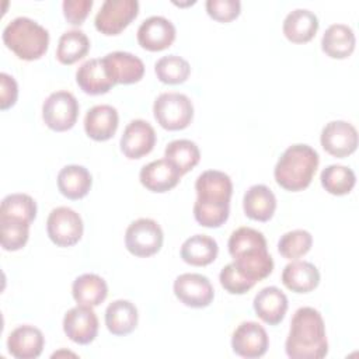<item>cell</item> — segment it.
I'll return each instance as SVG.
<instances>
[{
    "instance_id": "cell-1",
    "label": "cell",
    "mask_w": 359,
    "mask_h": 359,
    "mask_svg": "<svg viewBox=\"0 0 359 359\" xmlns=\"http://www.w3.org/2000/svg\"><path fill=\"white\" fill-rule=\"evenodd\" d=\"M195 191V220L201 226L210 229L224 224L230 215V198L233 194L230 177L219 170H206L198 175Z\"/></svg>"
},
{
    "instance_id": "cell-2",
    "label": "cell",
    "mask_w": 359,
    "mask_h": 359,
    "mask_svg": "<svg viewBox=\"0 0 359 359\" xmlns=\"http://www.w3.org/2000/svg\"><path fill=\"white\" fill-rule=\"evenodd\" d=\"M285 351L292 359H321L328 353L325 325L318 310L300 307L294 311Z\"/></svg>"
},
{
    "instance_id": "cell-3",
    "label": "cell",
    "mask_w": 359,
    "mask_h": 359,
    "mask_svg": "<svg viewBox=\"0 0 359 359\" xmlns=\"http://www.w3.org/2000/svg\"><path fill=\"white\" fill-rule=\"evenodd\" d=\"M227 247L236 268L254 283L272 273L273 259L261 231L247 226L238 227L230 234Z\"/></svg>"
},
{
    "instance_id": "cell-4",
    "label": "cell",
    "mask_w": 359,
    "mask_h": 359,
    "mask_svg": "<svg viewBox=\"0 0 359 359\" xmlns=\"http://www.w3.org/2000/svg\"><path fill=\"white\" fill-rule=\"evenodd\" d=\"M318 153L309 144H292L279 157L273 177L279 187L290 192L306 189L317 171Z\"/></svg>"
},
{
    "instance_id": "cell-5",
    "label": "cell",
    "mask_w": 359,
    "mask_h": 359,
    "mask_svg": "<svg viewBox=\"0 0 359 359\" xmlns=\"http://www.w3.org/2000/svg\"><path fill=\"white\" fill-rule=\"evenodd\" d=\"M4 45L22 60L42 57L49 45V32L45 27L28 17L11 20L3 29Z\"/></svg>"
},
{
    "instance_id": "cell-6",
    "label": "cell",
    "mask_w": 359,
    "mask_h": 359,
    "mask_svg": "<svg viewBox=\"0 0 359 359\" xmlns=\"http://www.w3.org/2000/svg\"><path fill=\"white\" fill-rule=\"evenodd\" d=\"M157 123L167 130L185 129L194 118V105L189 97L181 93H163L153 104Z\"/></svg>"
},
{
    "instance_id": "cell-7",
    "label": "cell",
    "mask_w": 359,
    "mask_h": 359,
    "mask_svg": "<svg viewBox=\"0 0 359 359\" xmlns=\"http://www.w3.org/2000/svg\"><path fill=\"white\" fill-rule=\"evenodd\" d=\"M164 234L160 224L149 217L133 220L125 231V247L135 257H150L160 251Z\"/></svg>"
},
{
    "instance_id": "cell-8",
    "label": "cell",
    "mask_w": 359,
    "mask_h": 359,
    "mask_svg": "<svg viewBox=\"0 0 359 359\" xmlns=\"http://www.w3.org/2000/svg\"><path fill=\"white\" fill-rule=\"evenodd\" d=\"M76 97L65 90L55 91L43 101L42 118L45 125L55 132H65L74 126L79 116Z\"/></svg>"
},
{
    "instance_id": "cell-9",
    "label": "cell",
    "mask_w": 359,
    "mask_h": 359,
    "mask_svg": "<svg viewBox=\"0 0 359 359\" xmlns=\"http://www.w3.org/2000/svg\"><path fill=\"white\" fill-rule=\"evenodd\" d=\"M81 216L67 206H59L50 210L46 220V231L53 244L57 247H72L83 236Z\"/></svg>"
},
{
    "instance_id": "cell-10",
    "label": "cell",
    "mask_w": 359,
    "mask_h": 359,
    "mask_svg": "<svg viewBox=\"0 0 359 359\" xmlns=\"http://www.w3.org/2000/svg\"><path fill=\"white\" fill-rule=\"evenodd\" d=\"M137 13L139 3L136 0H105L94 24L104 35H118L137 17Z\"/></svg>"
},
{
    "instance_id": "cell-11",
    "label": "cell",
    "mask_w": 359,
    "mask_h": 359,
    "mask_svg": "<svg viewBox=\"0 0 359 359\" xmlns=\"http://www.w3.org/2000/svg\"><path fill=\"white\" fill-rule=\"evenodd\" d=\"M172 287L175 297L182 304L192 309L208 307L215 297L209 278L201 273H181L175 278Z\"/></svg>"
},
{
    "instance_id": "cell-12",
    "label": "cell",
    "mask_w": 359,
    "mask_h": 359,
    "mask_svg": "<svg viewBox=\"0 0 359 359\" xmlns=\"http://www.w3.org/2000/svg\"><path fill=\"white\" fill-rule=\"evenodd\" d=\"M269 338L265 328L255 321L241 323L231 335L233 352L241 358L257 359L266 353Z\"/></svg>"
},
{
    "instance_id": "cell-13",
    "label": "cell",
    "mask_w": 359,
    "mask_h": 359,
    "mask_svg": "<svg viewBox=\"0 0 359 359\" xmlns=\"http://www.w3.org/2000/svg\"><path fill=\"white\" fill-rule=\"evenodd\" d=\"M323 149L338 158L348 157L358 147V130L346 121H331L321 130Z\"/></svg>"
},
{
    "instance_id": "cell-14",
    "label": "cell",
    "mask_w": 359,
    "mask_h": 359,
    "mask_svg": "<svg viewBox=\"0 0 359 359\" xmlns=\"http://www.w3.org/2000/svg\"><path fill=\"white\" fill-rule=\"evenodd\" d=\"M63 331L70 341L79 345L93 342L98 334V317L93 307L77 304L67 310L63 317Z\"/></svg>"
},
{
    "instance_id": "cell-15",
    "label": "cell",
    "mask_w": 359,
    "mask_h": 359,
    "mask_svg": "<svg viewBox=\"0 0 359 359\" xmlns=\"http://www.w3.org/2000/svg\"><path fill=\"white\" fill-rule=\"evenodd\" d=\"M156 144V132L153 126L144 119L130 121L119 140L121 151L130 160L142 158L149 154Z\"/></svg>"
},
{
    "instance_id": "cell-16",
    "label": "cell",
    "mask_w": 359,
    "mask_h": 359,
    "mask_svg": "<svg viewBox=\"0 0 359 359\" xmlns=\"http://www.w3.org/2000/svg\"><path fill=\"white\" fill-rule=\"evenodd\" d=\"M174 39L175 27L163 15H151L142 21L137 28L139 45L150 52H158L170 48Z\"/></svg>"
},
{
    "instance_id": "cell-17",
    "label": "cell",
    "mask_w": 359,
    "mask_h": 359,
    "mask_svg": "<svg viewBox=\"0 0 359 359\" xmlns=\"http://www.w3.org/2000/svg\"><path fill=\"white\" fill-rule=\"evenodd\" d=\"M102 63L115 84H133L140 81L144 74L142 59L129 52H109L102 57Z\"/></svg>"
},
{
    "instance_id": "cell-18",
    "label": "cell",
    "mask_w": 359,
    "mask_h": 359,
    "mask_svg": "<svg viewBox=\"0 0 359 359\" xmlns=\"http://www.w3.org/2000/svg\"><path fill=\"white\" fill-rule=\"evenodd\" d=\"M180 170L167 158L154 160L142 167L139 172V180L142 185L151 192H167L177 187L180 182Z\"/></svg>"
},
{
    "instance_id": "cell-19",
    "label": "cell",
    "mask_w": 359,
    "mask_h": 359,
    "mask_svg": "<svg viewBox=\"0 0 359 359\" xmlns=\"http://www.w3.org/2000/svg\"><path fill=\"white\" fill-rule=\"evenodd\" d=\"M45 345L43 334L34 325H20L14 328L7 338V349L11 356L17 359L38 358Z\"/></svg>"
},
{
    "instance_id": "cell-20",
    "label": "cell",
    "mask_w": 359,
    "mask_h": 359,
    "mask_svg": "<svg viewBox=\"0 0 359 359\" xmlns=\"http://www.w3.org/2000/svg\"><path fill=\"white\" fill-rule=\"evenodd\" d=\"M119 123V115L116 108L108 104L94 105L84 116V130L88 137L97 142H105L111 139Z\"/></svg>"
},
{
    "instance_id": "cell-21",
    "label": "cell",
    "mask_w": 359,
    "mask_h": 359,
    "mask_svg": "<svg viewBox=\"0 0 359 359\" xmlns=\"http://www.w3.org/2000/svg\"><path fill=\"white\" fill-rule=\"evenodd\" d=\"M255 314L266 324H279L287 311V297L276 286H266L261 289L252 302Z\"/></svg>"
},
{
    "instance_id": "cell-22",
    "label": "cell",
    "mask_w": 359,
    "mask_h": 359,
    "mask_svg": "<svg viewBox=\"0 0 359 359\" xmlns=\"http://www.w3.org/2000/svg\"><path fill=\"white\" fill-rule=\"evenodd\" d=\"M282 283L294 293H309L318 286L320 272L314 264L294 259L283 268Z\"/></svg>"
},
{
    "instance_id": "cell-23",
    "label": "cell",
    "mask_w": 359,
    "mask_h": 359,
    "mask_svg": "<svg viewBox=\"0 0 359 359\" xmlns=\"http://www.w3.org/2000/svg\"><path fill=\"white\" fill-rule=\"evenodd\" d=\"M76 81L90 95L105 94L115 86L104 67L102 59H88L81 63L76 72Z\"/></svg>"
},
{
    "instance_id": "cell-24",
    "label": "cell",
    "mask_w": 359,
    "mask_h": 359,
    "mask_svg": "<svg viewBox=\"0 0 359 359\" xmlns=\"http://www.w3.org/2000/svg\"><path fill=\"white\" fill-rule=\"evenodd\" d=\"M243 209L247 217L257 222H268L275 213L276 198L266 185L255 184L245 191Z\"/></svg>"
},
{
    "instance_id": "cell-25",
    "label": "cell",
    "mask_w": 359,
    "mask_h": 359,
    "mask_svg": "<svg viewBox=\"0 0 359 359\" xmlns=\"http://www.w3.org/2000/svg\"><path fill=\"white\" fill-rule=\"evenodd\" d=\"M318 29L317 15L307 8L292 10L283 20L282 31L293 43H306L311 41Z\"/></svg>"
},
{
    "instance_id": "cell-26",
    "label": "cell",
    "mask_w": 359,
    "mask_h": 359,
    "mask_svg": "<svg viewBox=\"0 0 359 359\" xmlns=\"http://www.w3.org/2000/svg\"><path fill=\"white\" fill-rule=\"evenodd\" d=\"M355 32L346 24L330 25L321 38L323 52L332 59H346L355 50Z\"/></svg>"
},
{
    "instance_id": "cell-27",
    "label": "cell",
    "mask_w": 359,
    "mask_h": 359,
    "mask_svg": "<svg viewBox=\"0 0 359 359\" xmlns=\"http://www.w3.org/2000/svg\"><path fill=\"white\" fill-rule=\"evenodd\" d=\"M139 314L136 306L125 299L114 300L105 310V325L112 335H128L137 325Z\"/></svg>"
},
{
    "instance_id": "cell-28",
    "label": "cell",
    "mask_w": 359,
    "mask_h": 359,
    "mask_svg": "<svg viewBox=\"0 0 359 359\" xmlns=\"http://www.w3.org/2000/svg\"><path fill=\"white\" fill-rule=\"evenodd\" d=\"M93 178L90 171L79 164L63 167L57 174V188L69 199H81L91 189Z\"/></svg>"
},
{
    "instance_id": "cell-29",
    "label": "cell",
    "mask_w": 359,
    "mask_h": 359,
    "mask_svg": "<svg viewBox=\"0 0 359 359\" xmlns=\"http://www.w3.org/2000/svg\"><path fill=\"white\" fill-rule=\"evenodd\" d=\"M72 294L77 304L95 307L108 296L107 282L97 273H83L73 280Z\"/></svg>"
},
{
    "instance_id": "cell-30",
    "label": "cell",
    "mask_w": 359,
    "mask_h": 359,
    "mask_svg": "<svg viewBox=\"0 0 359 359\" xmlns=\"http://www.w3.org/2000/svg\"><path fill=\"white\" fill-rule=\"evenodd\" d=\"M219 252L215 238L206 234H195L187 238L181 245V258L194 266H205L212 264Z\"/></svg>"
},
{
    "instance_id": "cell-31",
    "label": "cell",
    "mask_w": 359,
    "mask_h": 359,
    "mask_svg": "<svg viewBox=\"0 0 359 359\" xmlns=\"http://www.w3.org/2000/svg\"><path fill=\"white\" fill-rule=\"evenodd\" d=\"M90 49V39L81 29H70L60 35L56 59L62 65H73L83 59Z\"/></svg>"
},
{
    "instance_id": "cell-32",
    "label": "cell",
    "mask_w": 359,
    "mask_h": 359,
    "mask_svg": "<svg viewBox=\"0 0 359 359\" xmlns=\"http://www.w3.org/2000/svg\"><path fill=\"white\" fill-rule=\"evenodd\" d=\"M36 216V203L27 194H10L0 205V220H15L31 224Z\"/></svg>"
},
{
    "instance_id": "cell-33",
    "label": "cell",
    "mask_w": 359,
    "mask_h": 359,
    "mask_svg": "<svg viewBox=\"0 0 359 359\" xmlns=\"http://www.w3.org/2000/svg\"><path fill=\"white\" fill-rule=\"evenodd\" d=\"M164 158L171 161L180 170L181 175H184L199 163L201 151L195 142L188 139H178L167 144L164 150Z\"/></svg>"
},
{
    "instance_id": "cell-34",
    "label": "cell",
    "mask_w": 359,
    "mask_h": 359,
    "mask_svg": "<svg viewBox=\"0 0 359 359\" xmlns=\"http://www.w3.org/2000/svg\"><path fill=\"white\" fill-rule=\"evenodd\" d=\"M320 181L323 188L328 194L341 196L349 194L353 189L356 184V177L349 167L341 164H331L321 171Z\"/></svg>"
},
{
    "instance_id": "cell-35",
    "label": "cell",
    "mask_w": 359,
    "mask_h": 359,
    "mask_svg": "<svg viewBox=\"0 0 359 359\" xmlns=\"http://www.w3.org/2000/svg\"><path fill=\"white\" fill-rule=\"evenodd\" d=\"M154 73L164 84H181L191 73L188 60L177 55H167L154 63Z\"/></svg>"
},
{
    "instance_id": "cell-36",
    "label": "cell",
    "mask_w": 359,
    "mask_h": 359,
    "mask_svg": "<svg viewBox=\"0 0 359 359\" xmlns=\"http://www.w3.org/2000/svg\"><path fill=\"white\" fill-rule=\"evenodd\" d=\"M313 244V237L307 230L296 229L286 231L278 241V251L287 259H297L306 255Z\"/></svg>"
},
{
    "instance_id": "cell-37",
    "label": "cell",
    "mask_w": 359,
    "mask_h": 359,
    "mask_svg": "<svg viewBox=\"0 0 359 359\" xmlns=\"http://www.w3.org/2000/svg\"><path fill=\"white\" fill-rule=\"evenodd\" d=\"M0 240L6 251L21 250L29 237V224L15 220H0Z\"/></svg>"
},
{
    "instance_id": "cell-38",
    "label": "cell",
    "mask_w": 359,
    "mask_h": 359,
    "mask_svg": "<svg viewBox=\"0 0 359 359\" xmlns=\"http://www.w3.org/2000/svg\"><path fill=\"white\" fill-rule=\"evenodd\" d=\"M220 285L230 294H244L247 293L255 283L245 278L233 262L224 265L219 275Z\"/></svg>"
},
{
    "instance_id": "cell-39",
    "label": "cell",
    "mask_w": 359,
    "mask_h": 359,
    "mask_svg": "<svg viewBox=\"0 0 359 359\" xmlns=\"http://www.w3.org/2000/svg\"><path fill=\"white\" fill-rule=\"evenodd\" d=\"M208 14L220 22H229L240 15L241 3L238 0H208L206 1Z\"/></svg>"
},
{
    "instance_id": "cell-40",
    "label": "cell",
    "mask_w": 359,
    "mask_h": 359,
    "mask_svg": "<svg viewBox=\"0 0 359 359\" xmlns=\"http://www.w3.org/2000/svg\"><path fill=\"white\" fill-rule=\"evenodd\" d=\"M62 7L69 24L81 25L93 7V0H65Z\"/></svg>"
},
{
    "instance_id": "cell-41",
    "label": "cell",
    "mask_w": 359,
    "mask_h": 359,
    "mask_svg": "<svg viewBox=\"0 0 359 359\" xmlns=\"http://www.w3.org/2000/svg\"><path fill=\"white\" fill-rule=\"evenodd\" d=\"M18 97V86L13 76L0 73V109L11 108Z\"/></svg>"
}]
</instances>
